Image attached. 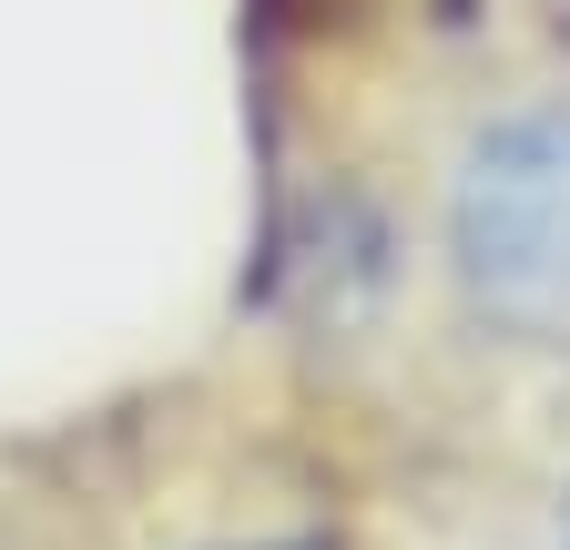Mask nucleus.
Segmentation results:
<instances>
[{"mask_svg":"<svg viewBox=\"0 0 570 550\" xmlns=\"http://www.w3.org/2000/svg\"><path fill=\"white\" fill-rule=\"evenodd\" d=\"M449 275L479 326L570 347V102H520L469 132L449 174Z\"/></svg>","mask_w":570,"mask_h":550,"instance_id":"nucleus-1","label":"nucleus"},{"mask_svg":"<svg viewBox=\"0 0 570 550\" xmlns=\"http://www.w3.org/2000/svg\"><path fill=\"white\" fill-rule=\"evenodd\" d=\"M225 550H326V540H225Z\"/></svg>","mask_w":570,"mask_h":550,"instance_id":"nucleus-2","label":"nucleus"}]
</instances>
